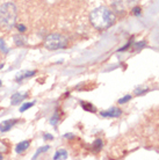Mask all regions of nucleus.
I'll return each instance as SVG.
<instances>
[{
    "instance_id": "1",
    "label": "nucleus",
    "mask_w": 159,
    "mask_h": 160,
    "mask_svg": "<svg viewBox=\"0 0 159 160\" xmlns=\"http://www.w3.org/2000/svg\"><path fill=\"white\" fill-rule=\"evenodd\" d=\"M90 20L96 29H107L115 22V15L109 8L98 7L91 13Z\"/></svg>"
},
{
    "instance_id": "2",
    "label": "nucleus",
    "mask_w": 159,
    "mask_h": 160,
    "mask_svg": "<svg viewBox=\"0 0 159 160\" xmlns=\"http://www.w3.org/2000/svg\"><path fill=\"white\" fill-rule=\"evenodd\" d=\"M16 18H18V11L14 4L6 2L0 6V24L11 29L15 24Z\"/></svg>"
},
{
    "instance_id": "3",
    "label": "nucleus",
    "mask_w": 159,
    "mask_h": 160,
    "mask_svg": "<svg viewBox=\"0 0 159 160\" xmlns=\"http://www.w3.org/2000/svg\"><path fill=\"white\" fill-rule=\"evenodd\" d=\"M66 45H68V40L62 34H50L44 41V47L50 51L64 49L66 48Z\"/></svg>"
},
{
    "instance_id": "4",
    "label": "nucleus",
    "mask_w": 159,
    "mask_h": 160,
    "mask_svg": "<svg viewBox=\"0 0 159 160\" xmlns=\"http://www.w3.org/2000/svg\"><path fill=\"white\" fill-rule=\"evenodd\" d=\"M18 122V120H6V121H3L1 123H0V131L1 132H7L9 131L11 129L14 127Z\"/></svg>"
},
{
    "instance_id": "5",
    "label": "nucleus",
    "mask_w": 159,
    "mask_h": 160,
    "mask_svg": "<svg viewBox=\"0 0 159 160\" xmlns=\"http://www.w3.org/2000/svg\"><path fill=\"white\" fill-rule=\"evenodd\" d=\"M101 116L104 117H119L121 116V110L119 108H110L106 112H101Z\"/></svg>"
},
{
    "instance_id": "6",
    "label": "nucleus",
    "mask_w": 159,
    "mask_h": 160,
    "mask_svg": "<svg viewBox=\"0 0 159 160\" xmlns=\"http://www.w3.org/2000/svg\"><path fill=\"white\" fill-rule=\"evenodd\" d=\"M26 96H27V94L15 93V94H13L12 98H11V102H12L13 106H15V104H19L21 101H23L24 99H26Z\"/></svg>"
},
{
    "instance_id": "7",
    "label": "nucleus",
    "mask_w": 159,
    "mask_h": 160,
    "mask_svg": "<svg viewBox=\"0 0 159 160\" xmlns=\"http://www.w3.org/2000/svg\"><path fill=\"white\" fill-rule=\"evenodd\" d=\"M29 140H23V142H21V143H19V144L16 145L15 148V151L18 153H23L26 150H27L28 148H29Z\"/></svg>"
},
{
    "instance_id": "8",
    "label": "nucleus",
    "mask_w": 159,
    "mask_h": 160,
    "mask_svg": "<svg viewBox=\"0 0 159 160\" xmlns=\"http://www.w3.org/2000/svg\"><path fill=\"white\" fill-rule=\"evenodd\" d=\"M35 71H24V72H20L18 76L15 77L16 81H21V80L26 79V78H29V77H33L35 74Z\"/></svg>"
},
{
    "instance_id": "9",
    "label": "nucleus",
    "mask_w": 159,
    "mask_h": 160,
    "mask_svg": "<svg viewBox=\"0 0 159 160\" xmlns=\"http://www.w3.org/2000/svg\"><path fill=\"white\" fill-rule=\"evenodd\" d=\"M68 159V152L65 150H59L55 153L54 156V160H65Z\"/></svg>"
},
{
    "instance_id": "10",
    "label": "nucleus",
    "mask_w": 159,
    "mask_h": 160,
    "mask_svg": "<svg viewBox=\"0 0 159 160\" xmlns=\"http://www.w3.org/2000/svg\"><path fill=\"white\" fill-rule=\"evenodd\" d=\"M81 107H83L85 110H87V112H95V107L93 106V104L88 103V102H81Z\"/></svg>"
},
{
    "instance_id": "11",
    "label": "nucleus",
    "mask_w": 159,
    "mask_h": 160,
    "mask_svg": "<svg viewBox=\"0 0 159 160\" xmlns=\"http://www.w3.org/2000/svg\"><path fill=\"white\" fill-rule=\"evenodd\" d=\"M49 148H50V146H48V145H47V146H42V148H38V150H37V152H36L35 154H34V157H33V159H36L37 157L40 156L41 153L47 152V151H48Z\"/></svg>"
},
{
    "instance_id": "12",
    "label": "nucleus",
    "mask_w": 159,
    "mask_h": 160,
    "mask_svg": "<svg viewBox=\"0 0 159 160\" xmlns=\"http://www.w3.org/2000/svg\"><path fill=\"white\" fill-rule=\"evenodd\" d=\"M33 106H34V102H29V103H28V102H26V103H24V104H22V106H21L20 112H26V110H27V109L32 108Z\"/></svg>"
},
{
    "instance_id": "13",
    "label": "nucleus",
    "mask_w": 159,
    "mask_h": 160,
    "mask_svg": "<svg viewBox=\"0 0 159 160\" xmlns=\"http://www.w3.org/2000/svg\"><path fill=\"white\" fill-rule=\"evenodd\" d=\"M0 51H3L4 53H7V52H8L7 45H6V43L4 42V40H3V38H0Z\"/></svg>"
},
{
    "instance_id": "14",
    "label": "nucleus",
    "mask_w": 159,
    "mask_h": 160,
    "mask_svg": "<svg viewBox=\"0 0 159 160\" xmlns=\"http://www.w3.org/2000/svg\"><path fill=\"white\" fill-rule=\"evenodd\" d=\"M14 42H15L18 45H24V41L22 40L21 36H14Z\"/></svg>"
},
{
    "instance_id": "15",
    "label": "nucleus",
    "mask_w": 159,
    "mask_h": 160,
    "mask_svg": "<svg viewBox=\"0 0 159 160\" xmlns=\"http://www.w3.org/2000/svg\"><path fill=\"white\" fill-rule=\"evenodd\" d=\"M94 148H95V151L98 152L100 148H102V142L100 139H96L95 142H94Z\"/></svg>"
},
{
    "instance_id": "16",
    "label": "nucleus",
    "mask_w": 159,
    "mask_h": 160,
    "mask_svg": "<svg viewBox=\"0 0 159 160\" xmlns=\"http://www.w3.org/2000/svg\"><path fill=\"white\" fill-rule=\"evenodd\" d=\"M131 99V95H126V96H123L122 99H120L119 100V103L120 104H123V103H126V102H128V101Z\"/></svg>"
},
{
    "instance_id": "17",
    "label": "nucleus",
    "mask_w": 159,
    "mask_h": 160,
    "mask_svg": "<svg viewBox=\"0 0 159 160\" xmlns=\"http://www.w3.org/2000/svg\"><path fill=\"white\" fill-rule=\"evenodd\" d=\"M57 122H58V116H57V115H55V116L51 118V121H50V124H52V125H56V124H57Z\"/></svg>"
},
{
    "instance_id": "18",
    "label": "nucleus",
    "mask_w": 159,
    "mask_h": 160,
    "mask_svg": "<svg viewBox=\"0 0 159 160\" xmlns=\"http://www.w3.org/2000/svg\"><path fill=\"white\" fill-rule=\"evenodd\" d=\"M149 92V89H136L135 94L136 95H139V94H144V93Z\"/></svg>"
},
{
    "instance_id": "19",
    "label": "nucleus",
    "mask_w": 159,
    "mask_h": 160,
    "mask_svg": "<svg viewBox=\"0 0 159 160\" xmlns=\"http://www.w3.org/2000/svg\"><path fill=\"white\" fill-rule=\"evenodd\" d=\"M132 13H134L136 16H139V14H141V8L135 7V8H134V11H132Z\"/></svg>"
},
{
    "instance_id": "20",
    "label": "nucleus",
    "mask_w": 159,
    "mask_h": 160,
    "mask_svg": "<svg viewBox=\"0 0 159 160\" xmlns=\"http://www.w3.org/2000/svg\"><path fill=\"white\" fill-rule=\"evenodd\" d=\"M18 30L21 32H26V27H24V24H19V26H18Z\"/></svg>"
},
{
    "instance_id": "21",
    "label": "nucleus",
    "mask_w": 159,
    "mask_h": 160,
    "mask_svg": "<svg viewBox=\"0 0 159 160\" xmlns=\"http://www.w3.org/2000/svg\"><path fill=\"white\" fill-rule=\"evenodd\" d=\"M54 137H52V135H50V133H45L44 135V139H49V140H51Z\"/></svg>"
},
{
    "instance_id": "22",
    "label": "nucleus",
    "mask_w": 159,
    "mask_h": 160,
    "mask_svg": "<svg viewBox=\"0 0 159 160\" xmlns=\"http://www.w3.org/2000/svg\"><path fill=\"white\" fill-rule=\"evenodd\" d=\"M1 159H3V157H1V154H0V160H1Z\"/></svg>"
},
{
    "instance_id": "23",
    "label": "nucleus",
    "mask_w": 159,
    "mask_h": 160,
    "mask_svg": "<svg viewBox=\"0 0 159 160\" xmlns=\"http://www.w3.org/2000/svg\"><path fill=\"white\" fill-rule=\"evenodd\" d=\"M0 86H1V80H0Z\"/></svg>"
}]
</instances>
